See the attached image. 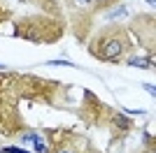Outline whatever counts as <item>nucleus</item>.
Listing matches in <instances>:
<instances>
[{"label":"nucleus","instance_id":"0eeeda50","mask_svg":"<svg viewBox=\"0 0 156 153\" xmlns=\"http://www.w3.org/2000/svg\"><path fill=\"white\" fill-rule=\"evenodd\" d=\"M144 88H147V90H149V93H151V95H154V93H156V88H154V86H151V83H144Z\"/></svg>","mask_w":156,"mask_h":153},{"label":"nucleus","instance_id":"20e7f679","mask_svg":"<svg viewBox=\"0 0 156 153\" xmlns=\"http://www.w3.org/2000/svg\"><path fill=\"white\" fill-rule=\"evenodd\" d=\"M114 121H117V123H119L121 127H130V123L126 121V118H121V116H114Z\"/></svg>","mask_w":156,"mask_h":153},{"label":"nucleus","instance_id":"f257e3e1","mask_svg":"<svg viewBox=\"0 0 156 153\" xmlns=\"http://www.w3.org/2000/svg\"><path fill=\"white\" fill-rule=\"evenodd\" d=\"M98 53L105 58V60H114L117 56L124 53V42L119 37H110V39H100V46H98Z\"/></svg>","mask_w":156,"mask_h":153},{"label":"nucleus","instance_id":"9d476101","mask_svg":"<svg viewBox=\"0 0 156 153\" xmlns=\"http://www.w3.org/2000/svg\"><path fill=\"white\" fill-rule=\"evenodd\" d=\"M61 153H65V151H61Z\"/></svg>","mask_w":156,"mask_h":153},{"label":"nucleus","instance_id":"1a4fd4ad","mask_svg":"<svg viewBox=\"0 0 156 153\" xmlns=\"http://www.w3.org/2000/svg\"><path fill=\"white\" fill-rule=\"evenodd\" d=\"M147 2H149V5H154V0H147Z\"/></svg>","mask_w":156,"mask_h":153},{"label":"nucleus","instance_id":"423d86ee","mask_svg":"<svg viewBox=\"0 0 156 153\" xmlns=\"http://www.w3.org/2000/svg\"><path fill=\"white\" fill-rule=\"evenodd\" d=\"M75 2H77L79 7H89V5H91V0H75Z\"/></svg>","mask_w":156,"mask_h":153},{"label":"nucleus","instance_id":"7ed1b4c3","mask_svg":"<svg viewBox=\"0 0 156 153\" xmlns=\"http://www.w3.org/2000/svg\"><path fill=\"white\" fill-rule=\"evenodd\" d=\"M124 14H126V7H119V9L110 12V19H114V16H124Z\"/></svg>","mask_w":156,"mask_h":153},{"label":"nucleus","instance_id":"6e6552de","mask_svg":"<svg viewBox=\"0 0 156 153\" xmlns=\"http://www.w3.org/2000/svg\"><path fill=\"white\" fill-rule=\"evenodd\" d=\"M96 2H98V5H110L112 0H96Z\"/></svg>","mask_w":156,"mask_h":153},{"label":"nucleus","instance_id":"39448f33","mask_svg":"<svg viewBox=\"0 0 156 153\" xmlns=\"http://www.w3.org/2000/svg\"><path fill=\"white\" fill-rule=\"evenodd\" d=\"M5 153H30V151H23V148H16V146H9V148H5Z\"/></svg>","mask_w":156,"mask_h":153},{"label":"nucleus","instance_id":"f03ea898","mask_svg":"<svg viewBox=\"0 0 156 153\" xmlns=\"http://www.w3.org/2000/svg\"><path fill=\"white\" fill-rule=\"evenodd\" d=\"M128 65H135V67H142V70H147V67H151V60H147V58H128Z\"/></svg>","mask_w":156,"mask_h":153}]
</instances>
